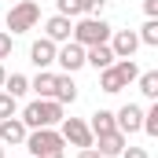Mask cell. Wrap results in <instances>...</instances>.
I'll return each mask as SVG.
<instances>
[{"mask_svg": "<svg viewBox=\"0 0 158 158\" xmlns=\"http://www.w3.org/2000/svg\"><path fill=\"white\" fill-rule=\"evenodd\" d=\"M77 158H103V155H99L96 147H81V151H77Z\"/></svg>", "mask_w": 158, "mask_h": 158, "instance_id": "f1b7e54d", "label": "cell"}, {"mask_svg": "<svg viewBox=\"0 0 158 158\" xmlns=\"http://www.w3.org/2000/svg\"><path fill=\"white\" fill-rule=\"evenodd\" d=\"M99 88H103L107 96H118L121 88H125V81L118 77V70H114V66H107V70H99Z\"/></svg>", "mask_w": 158, "mask_h": 158, "instance_id": "e0dca14e", "label": "cell"}, {"mask_svg": "<svg viewBox=\"0 0 158 158\" xmlns=\"http://www.w3.org/2000/svg\"><path fill=\"white\" fill-rule=\"evenodd\" d=\"M40 158H66V151H52V155H40Z\"/></svg>", "mask_w": 158, "mask_h": 158, "instance_id": "f546056e", "label": "cell"}, {"mask_svg": "<svg viewBox=\"0 0 158 158\" xmlns=\"http://www.w3.org/2000/svg\"><path fill=\"white\" fill-rule=\"evenodd\" d=\"M81 7H85V15H103L107 0H81Z\"/></svg>", "mask_w": 158, "mask_h": 158, "instance_id": "d4e9b609", "label": "cell"}, {"mask_svg": "<svg viewBox=\"0 0 158 158\" xmlns=\"http://www.w3.org/2000/svg\"><path fill=\"white\" fill-rule=\"evenodd\" d=\"M55 52H59V44H55V40L40 37V40H33V48H30V63H33L37 70H48V66L55 63Z\"/></svg>", "mask_w": 158, "mask_h": 158, "instance_id": "7c38bea8", "label": "cell"}, {"mask_svg": "<svg viewBox=\"0 0 158 158\" xmlns=\"http://www.w3.org/2000/svg\"><path fill=\"white\" fill-rule=\"evenodd\" d=\"M55 15H66V19H81L85 15V7H81V0H55Z\"/></svg>", "mask_w": 158, "mask_h": 158, "instance_id": "603a6c76", "label": "cell"}, {"mask_svg": "<svg viewBox=\"0 0 158 158\" xmlns=\"http://www.w3.org/2000/svg\"><path fill=\"white\" fill-rule=\"evenodd\" d=\"M15 110H19V99L7 96V92L0 88V121H4V118H15Z\"/></svg>", "mask_w": 158, "mask_h": 158, "instance_id": "cb8c5ba5", "label": "cell"}, {"mask_svg": "<svg viewBox=\"0 0 158 158\" xmlns=\"http://www.w3.org/2000/svg\"><path fill=\"white\" fill-rule=\"evenodd\" d=\"M85 66H96V70L114 66V52H110V44H92V48H85Z\"/></svg>", "mask_w": 158, "mask_h": 158, "instance_id": "4fadbf2b", "label": "cell"}, {"mask_svg": "<svg viewBox=\"0 0 158 158\" xmlns=\"http://www.w3.org/2000/svg\"><path fill=\"white\" fill-rule=\"evenodd\" d=\"M4 81H7V70H4V63H0V88H4Z\"/></svg>", "mask_w": 158, "mask_h": 158, "instance_id": "4dcf8cb0", "label": "cell"}, {"mask_svg": "<svg viewBox=\"0 0 158 158\" xmlns=\"http://www.w3.org/2000/svg\"><path fill=\"white\" fill-rule=\"evenodd\" d=\"M55 77H59V74L40 70L37 77L30 81V92H37V99H52V96H55Z\"/></svg>", "mask_w": 158, "mask_h": 158, "instance_id": "9a60e30c", "label": "cell"}, {"mask_svg": "<svg viewBox=\"0 0 158 158\" xmlns=\"http://www.w3.org/2000/svg\"><path fill=\"white\" fill-rule=\"evenodd\" d=\"M59 121H63V103H55V99H33L22 107L26 129H55Z\"/></svg>", "mask_w": 158, "mask_h": 158, "instance_id": "6da1fadb", "label": "cell"}, {"mask_svg": "<svg viewBox=\"0 0 158 158\" xmlns=\"http://www.w3.org/2000/svg\"><path fill=\"white\" fill-rule=\"evenodd\" d=\"M26 125H22V118H4L0 121V143L4 147H22L26 143Z\"/></svg>", "mask_w": 158, "mask_h": 158, "instance_id": "30bf717a", "label": "cell"}, {"mask_svg": "<svg viewBox=\"0 0 158 158\" xmlns=\"http://www.w3.org/2000/svg\"><path fill=\"white\" fill-rule=\"evenodd\" d=\"M136 37H140V44H147V48H158V19H147Z\"/></svg>", "mask_w": 158, "mask_h": 158, "instance_id": "44dd1931", "label": "cell"}, {"mask_svg": "<svg viewBox=\"0 0 158 158\" xmlns=\"http://www.w3.org/2000/svg\"><path fill=\"white\" fill-rule=\"evenodd\" d=\"M114 125H118V132H125V136L140 132V125H143V107H136V103H125L121 110H114Z\"/></svg>", "mask_w": 158, "mask_h": 158, "instance_id": "52a82bcc", "label": "cell"}, {"mask_svg": "<svg viewBox=\"0 0 158 158\" xmlns=\"http://www.w3.org/2000/svg\"><path fill=\"white\" fill-rule=\"evenodd\" d=\"M143 11H147V19H158V0H143Z\"/></svg>", "mask_w": 158, "mask_h": 158, "instance_id": "83f0119b", "label": "cell"}, {"mask_svg": "<svg viewBox=\"0 0 158 158\" xmlns=\"http://www.w3.org/2000/svg\"><path fill=\"white\" fill-rule=\"evenodd\" d=\"M0 158H4V143H0Z\"/></svg>", "mask_w": 158, "mask_h": 158, "instance_id": "1f68e13d", "label": "cell"}, {"mask_svg": "<svg viewBox=\"0 0 158 158\" xmlns=\"http://www.w3.org/2000/svg\"><path fill=\"white\" fill-rule=\"evenodd\" d=\"M70 40H77L81 48H92V44H107L110 40V26L99 19V15H81L74 22V33Z\"/></svg>", "mask_w": 158, "mask_h": 158, "instance_id": "7a4b0ae2", "label": "cell"}, {"mask_svg": "<svg viewBox=\"0 0 158 158\" xmlns=\"http://www.w3.org/2000/svg\"><path fill=\"white\" fill-rule=\"evenodd\" d=\"M55 63H59L63 74H77L81 66H85V48H81L77 40H66V44L55 52Z\"/></svg>", "mask_w": 158, "mask_h": 158, "instance_id": "8992f818", "label": "cell"}, {"mask_svg": "<svg viewBox=\"0 0 158 158\" xmlns=\"http://www.w3.org/2000/svg\"><path fill=\"white\" fill-rule=\"evenodd\" d=\"M107 44H110L114 59H132L136 48H140V37H136V30H118V33H110Z\"/></svg>", "mask_w": 158, "mask_h": 158, "instance_id": "ba28073f", "label": "cell"}, {"mask_svg": "<svg viewBox=\"0 0 158 158\" xmlns=\"http://www.w3.org/2000/svg\"><path fill=\"white\" fill-rule=\"evenodd\" d=\"M136 85H140V92H143L147 99H158V70H143V74L136 77Z\"/></svg>", "mask_w": 158, "mask_h": 158, "instance_id": "d6986e66", "label": "cell"}, {"mask_svg": "<svg viewBox=\"0 0 158 158\" xmlns=\"http://www.w3.org/2000/svg\"><path fill=\"white\" fill-rule=\"evenodd\" d=\"M11 55V33H0V59Z\"/></svg>", "mask_w": 158, "mask_h": 158, "instance_id": "4316f807", "label": "cell"}, {"mask_svg": "<svg viewBox=\"0 0 158 158\" xmlns=\"http://www.w3.org/2000/svg\"><path fill=\"white\" fill-rule=\"evenodd\" d=\"M140 132H147V136H158V103H151V107L143 110V125H140Z\"/></svg>", "mask_w": 158, "mask_h": 158, "instance_id": "7402d4cb", "label": "cell"}, {"mask_svg": "<svg viewBox=\"0 0 158 158\" xmlns=\"http://www.w3.org/2000/svg\"><path fill=\"white\" fill-rule=\"evenodd\" d=\"M74 33V19H66V15H52V19H44V37L55 40V44H66Z\"/></svg>", "mask_w": 158, "mask_h": 158, "instance_id": "8fae6325", "label": "cell"}, {"mask_svg": "<svg viewBox=\"0 0 158 158\" xmlns=\"http://www.w3.org/2000/svg\"><path fill=\"white\" fill-rule=\"evenodd\" d=\"M52 99H55V103H63V107L77 99V85H74V74H59V77H55V96H52Z\"/></svg>", "mask_w": 158, "mask_h": 158, "instance_id": "5bb4252c", "label": "cell"}, {"mask_svg": "<svg viewBox=\"0 0 158 158\" xmlns=\"http://www.w3.org/2000/svg\"><path fill=\"white\" fill-rule=\"evenodd\" d=\"M118 125H114V110H96L92 121H88V132L92 136H103V132H114Z\"/></svg>", "mask_w": 158, "mask_h": 158, "instance_id": "2e32d148", "label": "cell"}, {"mask_svg": "<svg viewBox=\"0 0 158 158\" xmlns=\"http://www.w3.org/2000/svg\"><path fill=\"white\" fill-rule=\"evenodd\" d=\"M4 92H7V96H15V99H19V96H26V92H30V77H26V74H7Z\"/></svg>", "mask_w": 158, "mask_h": 158, "instance_id": "ac0fdd59", "label": "cell"}, {"mask_svg": "<svg viewBox=\"0 0 158 158\" xmlns=\"http://www.w3.org/2000/svg\"><path fill=\"white\" fill-rule=\"evenodd\" d=\"M118 158H151V155H147L143 147H129V143H125V151H121Z\"/></svg>", "mask_w": 158, "mask_h": 158, "instance_id": "484cf974", "label": "cell"}, {"mask_svg": "<svg viewBox=\"0 0 158 158\" xmlns=\"http://www.w3.org/2000/svg\"><path fill=\"white\" fill-rule=\"evenodd\" d=\"M63 129H59V136H63V143H74V147H92V132H88V121H81V118H63L59 121Z\"/></svg>", "mask_w": 158, "mask_h": 158, "instance_id": "5b68a950", "label": "cell"}, {"mask_svg": "<svg viewBox=\"0 0 158 158\" xmlns=\"http://www.w3.org/2000/svg\"><path fill=\"white\" fill-rule=\"evenodd\" d=\"M125 143H129V136L118 132V129H114V132H103V136H96V140H92V147H96L103 158H118L121 151H125Z\"/></svg>", "mask_w": 158, "mask_h": 158, "instance_id": "9c48e42d", "label": "cell"}, {"mask_svg": "<svg viewBox=\"0 0 158 158\" xmlns=\"http://www.w3.org/2000/svg\"><path fill=\"white\" fill-rule=\"evenodd\" d=\"M22 147L30 151V158H40V155H52V151H63L66 143H63L59 129H30Z\"/></svg>", "mask_w": 158, "mask_h": 158, "instance_id": "277c9868", "label": "cell"}, {"mask_svg": "<svg viewBox=\"0 0 158 158\" xmlns=\"http://www.w3.org/2000/svg\"><path fill=\"white\" fill-rule=\"evenodd\" d=\"M114 70H118V77L125 81V88H129V85H132V81L140 77V66H136V63H132V59H114Z\"/></svg>", "mask_w": 158, "mask_h": 158, "instance_id": "ffe728a7", "label": "cell"}, {"mask_svg": "<svg viewBox=\"0 0 158 158\" xmlns=\"http://www.w3.org/2000/svg\"><path fill=\"white\" fill-rule=\"evenodd\" d=\"M37 22H40V7H37V0H19V4H11V11H7V30H11V37L30 33Z\"/></svg>", "mask_w": 158, "mask_h": 158, "instance_id": "3957f363", "label": "cell"}]
</instances>
